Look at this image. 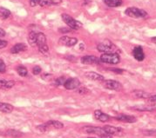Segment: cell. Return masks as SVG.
I'll use <instances>...</instances> for the list:
<instances>
[{
	"mask_svg": "<svg viewBox=\"0 0 156 138\" xmlns=\"http://www.w3.org/2000/svg\"><path fill=\"white\" fill-rule=\"evenodd\" d=\"M97 49L100 52H102L104 54L106 53H117V47L112 44L109 40H105L101 42L97 45Z\"/></svg>",
	"mask_w": 156,
	"mask_h": 138,
	"instance_id": "obj_1",
	"label": "cell"
},
{
	"mask_svg": "<svg viewBox=\"0 0 156 138\" xmlns=\"http://www.w3.org/2000/svg\"><path fill=\"white\" fill-rule=\"evenodd\" d=\"M125 14L128 17L133 19H143L147 16V13L142 9H139L136 7H129L125 11Z\"/></svg>",
	"mask_w": 156,
	"mask_h": 138,
	"instance_id": "obj_2",
	"label": "cell"
},
{
	"mask_svg": "<svg viewBox=\"0 0 156 138\" xmlns=\"http://www.w3.org/2000/svg\"><path fill=\"white\" fill-rule=\"evenodd\" d=\"M100 63L108 64H118L120 61V57L117 53H106L100 57Z\"/></svg>",
	"mask_w": 156,
	"mask_h": 138,
	"instance_id": "obj_3",
	"label": "cell"
},
{
	"mask_svg": "<svg viewBox=\"0 0 156 138\" xmlns=\"http://www.w3.org/2000/svg\"><path fill=\"white\" fill-rule=\"evenodd\" d=\"M61 18H62L63 21L68 25L70 29H72V30L76 31V30H79L80 28L82 27V24L80 21H77L76 19H73L71 16H69L66 13H62Z\"/></svg>",
	"mask_w": 156,
	"mask_h": 138,
	"instance_id": "obj_4",
	"label": "cell"
},
{
	"mask_svg": "<svg viewBox=\"0 0 156 138\" xmlns=\"http://www.w3.org/2000/svg\"><path fill=\"white\" fill-rule=\"evenodd\" d=\"M82 131L87 134H94V135H98V136H103L106 135V133L103 128H99V127H94V126H85L81 129Z\"/></svg>",
	"mask_w": 156,
	"mask_h": 138,
	"instance_id": "obj_5",
	"label": "cell"
},
{
	"mask_svg": "<svg viewBox=\"0 0 156 138\" xmlns=\"http://www.w3.org/2000/svg\"><path fill=\"white\" fill-rule=\"evenodd\" d=\"M103 85L104 87L107 89H111V90H117L119 91L122 89V85L119 82L116 80H105L103 82Z\"/></svg>",
	"mask_w": 156,
	"mask_h": 138,
	"instance_id": "obj_6",
	"label": "cell"
},
{
	"mask_svg": "<svg viewBox=\"0 0 156 138\" xmlns=\"http://www.w3.org/2000/svg\"><path fill=\"white\" fill-rule=\"evenodd\" d=\"M80 81L76 78V77H71L66 79V81L64 84V87L66 89H78L80 86Z\"/></svg>",
	"mask_w": 156,
	"mask_h": 138,
	"instance_id": "obj_7",
	"label": "cell"
},
{
	"mask_svg": "<svg viewBox=\"0 0 156 138\" xmlns=\"http://www.w3.org/2000/svg\"><path fill=\"white\" fill-rule=\"evenodd\" d=\"M77 43H78L77 38H70V37H67V36H63L58 40V44L64 45V46H67V47L74 46L75 44H77Z\"/></svg>",
	"mask_w": 156,
	"mask_h": 138,
	"instance_id": "obj_8",
	"label": "cell"
},
{
	"mask_svg": "<svg viewBox=\"0 0 156 138\" xmlns=\"http://www.w3.org/2000/svg\"><path fill=\"white\" fill-rule=\"evenodd\" d=\"M133 57L139 61V62H142L145 59V53L143 51V48L141 46H136L133 48Z\"/></svg>",
	"mask_w": 156,
	"mask_h": 138,
	"instance_id": "obj_9",
	"label": "cell"
},
{
	"mask_svg": "<svg viewBox=\"0 0 156 138\" xmlns=\"http://www.w3.org/2000/svg\"><path fill=\"white\" fill-rule=\"evenodd\" d=\"M85 76L91 81L99 82H103L105 81V78L103 76L100 75L99 73H96V72H93V71L85 73Z\"/></svg>",
	"mask_w": 156,
	"mask_h": 138,
	"instance_id": "obj_10",
	"label": "cell"
},
{
	"mask_svg": "<svg viewBox=\"0 0 156 138\" xmlns=\"http://www.w3.org/2000/svg\"><path fill=\"white\" fill-rule=\"evenodd\" d=\"M115 120L119 122H122V123H133L137 121L135 116H130V115H124V114L115 116Z\"/></svg>",
	"mask_w": 156,
	"mask_h": 138,
	"instance_id": "obj_11",
	"label": "cell"
},
{
	"mask_svg": "<svg viewBox=\"0 0 156 138\" xmlns=\"http://www.w3.org/2000/svg\"><path fill=\"white\" fill-rule=\"evenodd\" d=\"M81 63L83 64H87V65H92V64H98L100 63V60L99 57L92 56V55H88L85 56L81 58Z\"/></svg>",
	"mask_w": 156,
	"mask_h": 138,
	"instance_id": "obj_12",
	"label": "cell"
},
{
	"mask_svg": "<svg viewBox=\"0 0 156 138\" xmlns=\"http://www.w3.org/2000/svg\"><path fill=\"white\" fill-rule=\"evenodd\" d=\"M103 129L105 130L106 134H108L110 136H118L123 132V129L119 128V127H114V126L106 125Z\"/></svg>",
	"mask_w": 156,
	"mask_h": 138,
	"instance_id": "obj_13",
	"label": "cell"
},
{
	"mask_svg": "<svg viewBox=\"0 0 156 138\" xmlns=\"http://www.w3.org/2000/svg\"><path fill=\"white\" fill-rule=\"evenodd\" d=\"M94 117L95 119L100 121L101 123H106L107 121L110 120V116L107 114L104 113L103 111H101L100 109H97L94 111Z\"/></svg>",
	"mask_w": 156,
	"mask_h": 138,
	"instance_id": "obj_14",
	"label": "cell"
},
{
	"mask_svg": "<svg viewBox=\"0 0 156 138\" xmlns=\"http://www.w3.org/2000/svg\"><path fill=\"white\" fill-rule=\"evenodd\" d=\"M15 85V82L12 80H5V79H0V89H12Z\"/></svg>",
	"mask_w": 156,
	"mask_h": 138,
	"instance_id": "obj_15",
	"label": "cell"
},
{
	"mask_svg": "<svg viewBox=\"0 0 156 138\" xmlns=\"http://www.w3.org/2000/svg\"><path fill=\"white\" fill-rule=\"evenodd\" d=\"M132 109H135L140 112H152L154 110H155V108L152 106H144V105H137V106H133L131 108Z\"/></svg>",
	"mask_w": 156,
	"mask_h": 138,
	"instance_id": "obj_16",
	"label": "cell"
},
{
	"mask_svg": "<svg viewBox=\"0 0 156 138\" xmlns=\"http://www.w3.org/2000/svg\"><path fill=\"white\" fill-rule=\"evenodd\" d=\"M13 106L10 103H1L0 102V112H3V113H11L12 112L13 110Z\"/></svg>",
	"mask_w": 156,
	"mask_h": 138,
	"instance_id": "obj_17",
	"label": "cell"
},
{
	"mask_svg": "<svg viewBox=\"0 0 156 138\" xmlns=\"http://www.w3.org/2000/svg\"><path fill=\"white\" fill-rule=\"evenodd\" d=\"M26 49H27V47H26V45L25 44H17L11 49V53L18 54V53L22 52V51H25Z\"/></svg>",
	"mask_w": 156,
	"mask_h": 138,
	"instance_id": "obj_18",
	"label": "cell"
},
{
	"mask_svg": "<svg viewBox=\"0 0 156 138\" xmlns=\"http://www.w3.org/2000/svg\"><path fill=\"white\" fill-rule=\"evenodd\" d=\"M50 129H56V130H60L64 128V124H63L61 122H58V121H54V120H51V121H48L46 123Z\"/></svg>",
	"mask_w": 156,
	"mask_h": 138,
	"instance_id": "obj_19",
	"label": "cell"
},
{
	"mask_svg": "<svg viewBox=\"0 0 156 138\" xmlns=\"http://www.w3.org/2000/svg\"><path fill=\"white\" fill-rule=\"evenodd\" d=\"M104 3L108 7L115 8L119 7L122 5V0H104Z\"/></svg>",
	"mask_w": 156,
	"mask_h": 138,
	"instance_id": "obj_20",
	"label": "cell"
},
{
	"mask_svg": "<svg viewBox=\"0 0 156 138\" xmlns=\"http://www.w3.org/2000/svg\"><path fill=\"white\" fill-rule=\"evenodd\" d=\"M37 32H31L28 35V42L31 46L37 45Z\"/></svg>",
	"mask_w": 156,
	"mask_h": 138,
	"instance_id": "obj_21",
	"label": "cell"
},
{
	"mask_svg": "<svg viewBox=\"0 0 156 138\" xmlns=\"http://www.w3.org/2000/svg\"><path fill=\"white\" fill-rule=\"evenodd\" d=\"M46 44V37L44 33L42 32H38L37 34V46H40L43 44Z\"/></svg>",
	"mask_w": 156,
	"mask_h": 138,
	"instance_id": "obj_22",
	"label": "cell"
},
{
	"mask_svg": "<svg viewBox=\"0 0 156 138\" xmlns=\"http://www.w3.org/2000/svg\"><path fill=\"white\" fill-rule=\"evenodd\" d=\"M11 16V12L4 7H0V19L5 20Z\"/></svg>",
	"mask_w": 156,
	"mask_h": 138,
	"instance_id": "obj_23",
	"label": "cell"
},
{
	"mask_svg": "<svg viewBox=\"0 0 156 138\" xmlns=\"http://www.w3.org/2000/svg\"><path fill=\"white\" fill-rule=\"evenodd\" d=\"M133 94L135 96H137L139 98H149L151 96V95L146 91L143 90H135V91H133Z\"/></svg>",
	"mask_w": 156,
	"mask_h": 138,
	"instance_id": "obj_24",
	"label": "cell"
},
{
	"mask_svg": "<svg viewBox=\"0 0 156 138\" xmlns=\"http://www.w3.org/2000/svg\"><path fill=\"white\" fill-rule=\"evenodd\" d=\"M7 136H11V137L13 138H19L23 136V133H21L19 130H10L6 132Z\"/></svg>",
	"mask_w": 156,
	"mask_h": 138,
	"instance_id": "obj_25",
	"label": "cell"
},
{
	"mask_svg": "<svg viewBox=\"0 0 156 138\" xmlns=\"http://www.w3.org/2000/svg\"><path fill=\"white\" fill-rule=\"evenodd\" d=\"M17 72L20 76H23V77L28 75V70L23 65H19L17 67Z\"/></svg>",
	"mask_w": 156,
	"mask_h": 138,
	"instance_id": "obj_26",
	"label": "cell"
},
{
	"mask_svg": "<svg viewBox=\"0 0 156 138\" xmlns=\"http://www.w3.org/2000/svg\"><path fill=\"white\" fill-rule=\"evenodd\" d=\"M38 50H39V52H40L41 54H43V55H47V54L49 53V47H48V45L46 44H43V45L38 46Z\"/></svg>",
	"mask_w": 156,
	"mask_h": 138,
	"instance_id": "obj_27",
	"label": "cell"
},
{
	"mask_svg": "<svg viewBox=\"0 0 156 138\" xmlns=\"http://www.w3.org/2000/svg\"><path fill=\"white\" fill-rule=\"evenodd\" d=\"M37 129L39 130L40 132H46L47 130H51L50 127H49V125L45 123H43V124H40V125H38L37 127Z\"/></svg>",
	"mask_w": 156,
	"mask_h": 138,
	"instance_id": "obj_28",
	"label": "cell"
},
{
	"mask_svg": "<svg viewBox=\"0 0 156 138\" xmlns=\"http://www.w3.org/2000/svg\"><path fill=\"white\" fill-rule=\"evenodd\" d=\"M66 81V78L65 76H60V77L57 78L55 82H54V83H55L56 86H60V85H64Z\"/></svg>",
	"mask_w": 156,
	"mask_h": 138,
	"instance_id": "obj_29",
	"label": "cell"
},
{
	"mask_svg": "<svg viewBox=\"0 0 156 138\" xmlns=\"http://www.w3.org/2000/svg\"><path fill=\"white\" fill-rule=\"evenodd\" d=\"M142 133L147 136H156V130H145Z\"/></svg>",
	"mask_w": 156,
	"mask_h": 138,
	"instance_id": "obj_30",
	"label": "cell"
},
{
	"mask_svg": "<svg viewBox=\"0 0 156 138\" xmlns=\"http://www.w3.org/2000/svg\"><path fill=\"white\" fill-rule=\"evenodd\" d=\"M39 5L42 7L52 5V0H40V4H39Z\"/></svg>",
	"mask_w": 156,
	"mask_h": 138,
	"instance_id": "obj_31",
	"label": "cell"
},
{
	"mask_svg": "<svg viewBox=\"0 0 156 138\" xmlns=\"http://www.w3.org/2000/svg\"><path fill=\"white\" fill-rule=\"evenodd\" d=\"M79 94H82V95H85V94H87L89 93V89L87 88H85V87H79L78 88V91H77Z\"/></svg>",
	"mask_w": 156,
	"mask_h": 138,
	"instance_id": "obj_32",
	"label": "cell"
},
{
	"mask_svg": "<svg viewBox=\"0 0 156 138\" xmlns=\"http://www.w3.org/2000/svg\"><path fill=\"white\" fill-rule=\"evenodd\" d=\"M6 71V65L3 60L0 59V73H5Z\"/></svg>",
	"mask_w": 156,
	"mask_h": 138,
	"instance_id": "obj_33",
	"label": "cell"
},
{
	"mask_svg": "<svg viewBox=\"0 0 156 138\" xmlns=\"http://www.w3.org/2000/svg\"><path fill=\"white\" fill-rule=\"evenodd\" d=\"M41 71H42V69H41V67H39V66H35V67H33V69H32V73L36 76L39 75V74L41 73Z\"/></svg>",
	"mask_w": 156,
	"mask_h": 138,
	"instance_id": "obj_34",
	"label": "cell"
},
{
	"mask_svg": "<svg viewBox=\"0 0 156 138\" xmlns=\"http://www.w3.org/2000/svg\"><path fill=\"white\" fill-rule=\"evenodd\" d=\"M51 77H52V76L51 74H48V73H44V74L42 75V79L44 80V81H50Z\"/></svg>",
	"mask_w": 156,
	"mask_h": 138,
	"instance_id": "obj_35",
	"label": "cell"
},
{
	"mask_svg": "<svg viewBox=\"0 0 156 138\" xmlns=\"http://www.w3.org/2000/svg\"><path fill=\"white\" fill-rule=\"evenodd\" d=\"M109 70L110 71H112V72H115V73H118V74H121V73H123V69H117V68H109Z\"/></svg>",
	"mask_w": 156,
	"mask_h": 138,
	"instance_id": "obj_36",
	"label": "cell"
},
{
	"mask_svg": "<svg viewBox=\"0 0 156 138\" xmlns=\"http://www.w3.org/2000/svg\"><path fill=\"white\" fill-rule=\"evenodd\" d=\"M39 4H40V0H30V5L31 7L37 6Z\"/></svg>",
	"mask_w": 156,
	"mask_h": 138,
	"instance_id": "obj_37",
	"label": "cell"
},
{
	"mask_svg": "<svg viewBox=\"0 0 156 138\" xmlns=\"http://www.w3.org/2000/svg\"><path fill=\"white\" fill-rule=\"evenodd\" d=\"M58 32H60V33L65 34V33H69V32H72V29H68V28H60V29H58Z\"/></svg>",
	"mask_w": 156,
	"mask_h": 138,
	"instance_id": "obj_38",
	"label": "cell"
},
{
	"mask_svg": "<svg viewBox=\"0 0 156 138\" xmlns=\"http://www.w3.org/2000/svg\"><path fill=\"white\" fill-rule=\"evenodd\" d=\"M6 46H7L6 41H5V40H1V39H0V49H3V48H5V47H6Z\"/></svg>",
	"mask_w": 156,
	"mask_h": 138,
	"instance_id": "obj_39",
	"label": "cell"
},
{
	"mask_svg": "<svg viewBox=\"0 0 156 138\" xmlns=\"http://www.w3.org/2000/svg\"><path fill=\"white\" fill-rule=\"evenodd\" d=\"M5 35H6V32H5V30H3L2 28H0V38L5 37Z\"/></svg>",
	"mask_w": 156,
	"mask_h": 138,
	"instance_id": "obj_40",
	"label": "cell"
},
{
	"mask_svg": "<svg viewBox=\"0 0 156 138\" xmlns=\"http://www.w3.org/2000/svg\"><path fill=\"white\" fill-rule=\"evenodd\" d=\"M66 59L72 61V62H76V61H77V58L75 57H73V56H69V57H66Z\"/></svg>",
	"mask_w": 156,
	"mask_h": 138,
	"instance_id": "obj_41",
	"label": "cell"
},
{
	"mask_svg": "<svg viewBox=\"0 0 156 138\" xmlns=\"http://www.w3.org/2000/svg\"><path fill=\"white\" fill-rule=\"evenodd\" d=\"M150 102H152V103H156V95H154V96H151L149 98Z\"/></svg>",
	"mask_w": 156,
	"mask_h": 138,
	"instance_id": "obj_42",
	"label": "cell"
},
{
	"mask_svg": "<svg viewBox=\"0 0 156 138\" xmlns=\"http://www.w3.org/2000/svg\"><path fill=\"white\" fill-rule=\"evenodd\" d=\"M100 138H112V136H110V135H108V134H106V135L101 136Z\"/></svg>",
	"mask_w": 156,
	"mask_h": 138,
	"instance_id": "obj_43",
	"label": "cell"
},
{
	"mask_svg": "<svg viewBox=\"0 0 156 138\" xmlns=\"http://www.w3.org/2000/svg\"><path fill=\"white\" fill-rule=\"evenodd\" d=\"M151 40H152V42H153V43L156 44V37H154V38H151Z\"/></svg>",
	"mask_w": 156,
	"mask_h": 138,
	"instance_id": "obj_44",
	"label": "cell"
},
{
	"mask_svg": "<svg viewBox=\"0 0 156 138\" xmlns=\"http://www.w3.org/2000/svg\"><path fill=\"white\" fill-rule=\"evenodd\" d=\"M90 2H91V0H84V3H85V5H88Z\"/></svg>",
	"mask_w": 156,
	"mask_h": 138,
	"instance_id": "obj_45",
	"label": "cell"
},
{
	"mask_svg": "<svg viewBox=\"0 0 156 138\" xmlns=\"http://www.w3.org/2000/svg\"><path fill=\"white\" fill-rule=\"evenodd\" d=\"M80 50H84V45H83V44H80Z\"/></svg>",
	"mask_w": 156,
	"mask_h": 138,
	"instance_id": "obj_46",
	"label": "cell"
},
{
	"mask_svg": "<svg viewBox=\"0 0 156 138\" xmlns=\"http://www.w3.org/2000/svg\"><path fill=\"white\" fill-rule=\"evenodd\" d=\"M88 138H94V137H88Z\"/></svg>",
	"mask_w": 156,
	"mask_h": 138,
	"instance_id": "obj_47",
	"label": "cell"
}]
</instances>
